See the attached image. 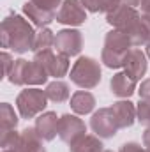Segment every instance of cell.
I'll return each instance as SVG.
<instances>
[{
	"mask_svg": "<svg viewBox=\"0 0 150 152\" xmlns=\"http://www.w3.org/2000/svg\"><path fill=\"white\" fill-rule=\"evenodd\" d=\"M129 37L133 41L134 48L145 46L147 42H150V14H143L141 12V18L138 21L136 28L129 34Z\"/></svg>",
	"mask_w": 150,
	"mask_h": 152,
	"instance_id": "44dd1931",
	"label": "cell"
},
{
	"mask_svg": "<svg viewBox=\"0 0 150 152\" xmlns=\"http://www.w3.org/2000/svg\"><path fill=\"white\" fill-rule=\"evenodd\" d=\"M58 115L55 112H44L39 117H36V131L44 142H51L55 140V136H58Z\"/></svg>",
	"mask_w": 150,
	"mask_h": 152,
	"instance_id": "4fadbf2b",
	"label": "cell"
},
{
	"mask_svg": "<svg viewBox=\"0 0 150 152\" xmlns=\"http://www.w3.org/2000/svg\"><path fill=\"white\" fill-rule=\"evenodd\" d=\"M18 115L20 113L14 112L12 104L2 103V104H0V133L16 129V127H18V122H20V117H18Z\"/></svg>",
	"mask_w": 150,
	"mask_h": 152,
	"instance_id": "7402d4cb",
	"label": "cell"
},
{
	"mask_svg": "<svg viewBox=\"0 0 150 152\" xmlns=\"http://www.w3.org/2000/svg\"><path fill=\"white\" fill-rule=\"evenodd\" d=\"M140 18H141V12L136 7H131V5H125V4L118 5L115 11H111L110 14H106L108 25H111L113 28L122 30L125 34H131L136 28Z\"/></svg>",
	"mask_w": 150,
	"mask_h": 152,
	"instance_id": "5b68a950",
	"label": "cell"
},
{
	"mask_svg": "<svg viewBox=\"0 0 150 152\" xmlns=\"http://www.w3.org/2000/svg\"><path fill=\"white\" fill-rule=\"evenodd\" d=\"M104 48L117 51V53H127L134 46H133V41L129 37V34H125L122 30H117V28H111L104 37Z\"/></svg>",
	"mask_w": 150,
	"mask_h": 152,
	"instance_id": "2e32d148",
	"label": "cell"
},
{
	"mask_svg": "<svg viewBox=\"0 0 150 152\" xmlns=\"http://www.w3.org/2000/svg\"><path fill=\"white\" fill-rule=\"evenodd\" d=\"M111 112L115 115V120L120 129H127L136 122V104L129 99H118L111 106Z\"/></svg>",
	"mask_w": 150,
	"mask_h": 152,
	"instance_id": "7c38bea8",
	"label": "cell"
},
{
	"mask_svg": "<svg viewBox=\"0 0 150 152\" xmlns=\"http://www.w3.org/2000/svg\"><path fill=\"white\" fill-rule=\"evenodd\" d=\"M30 2L39 5V7H42V9H46V11L57 12V9H60V5H62L64 0H30Z\"/></svg>",
	"mask_w": 150,
	"mask_h": 152,
	"instance_id": "f1b7e54d",
	"label": "cell"
},
{
	"mask_svg": "<svg viewBox=\"0 0 150 152\" xmlns=\"http://www.w3.org/2000/svg\"><path fill=\"white\" fill-rule=\"evenodd\" d=\"M104 152H113V151H104Z\"/></svg>",
	"mask_w": 150,
	"mask_h": 152,
	"instance_id": "8d00e7d4",
	"label": "cell"
},
{
	"mask_svg": "<svg viewBox=\"0 0 150 152\" xmlns=\"http://www.w3.org/2000/svg\"><path fill=\"white\" fill-rule=\"evenodd\" d=\"M57 53L67 55V57H78L83 50V34L78 28H62L55 34V46Z\"/></svg>",
	"mask_w": 150,
	"mask_h": 152,
	"instance_id": "8992f818",
	"label": "cell"
},
{
	"mask_svg": "<svg viewBox=\"0 0 150 152\" xmlns=\"http://www.w3.org/2000/svg\"><path fill=\"white\" fill-rule=\"evenodd\" d=\"M44 90H46V96L51 103H66L73 96L69 83L64 81V80H55V81L48 83Z\"/></svg>",
	"mask_w": 150,
	"mask_h": 152,
	"instance_id": "ffe728a7",
	"label": "cell"
},
{
	"mask_svg": "<svg viewBox=\"0 0 150 152\" xmlns=\"http://www.w3.org/2000/svg\"><path fill=\"white\" fill-rule=\"evenodd\" d=\"M149 69V57L141 48H131L124 58V71L134 81H141Z\"/></svg>",
	"mask_w": 150,
	"mask_h": 152,
	"instance_id": "30bf717a",
	"label": "cell"
},
{
	"mask_svg": "<svg viewBox=\"0 0 150 152\" xmlns=\"http://www.w3.org/2000/svg\"><path fill=\"white\" fill-rule=\"evenodd\" d=\"M0 60H2V67H4V76L7 78L9 76V73L12 71V67H14V57L7 51V50H4L2 53H0Z\"/></svg>",
	"mask_w": 150,
	"mask_h": 152,
	"instance_id": "83f0119b",
	"label": "cell"
},
{
	"mask_svg": "<svg viewBox=\"0 0 150 152\" xmlns=\"http://www.w3.org/2000/svg\"><path fill=\"white\" fill-rule=\"evenodd\" d=\"M136 120L141 126L150 127V99H140L136 104Z\"/></svg>",
	"mask_w": 150,
	"mask_h": 152,
	"instance_id": "4316f807",
	"label": "cell"
},
{
	"mask_svg": "<svg viewBox=\"0 0 150 152\" xmlns=\"http://www.w3.org/2000/svg\"><path fill=\"white\" fill-rule=\"evenodd\" d=\"M110 90L120 99H129L138 90V81H134L125 71H118L110 80Z\"/></svg>",
	"mask_w": 150,
	"mask_h": 152,
	"instance_id": "8fae6325",
	"label": "cell"
},
{
	"mask_svg": "<svg viewBox=\"0 0 150 152\" xmlns=\"http://www.w3.org/2000/svg\"><path fill=\"white\" fill-rule=\"evenodd\" d=\"M95 104H97L95 96L92 92H88V90H83V88L81 90H76L74 94L71 96V99H69L71 110L76 115H79V117L92 113L95 110Z\"/></svg>",
	"mask_w": 150,
	"mask_h": 152,
	"instance_id": "9a60e30c",
	"label": "cell"
},
{
	"mask_svg": "<svg viewBox=\"0 0 150 152\" xmlns=\"http://www.w3.org/2000/svg\"><path fill=\"white\" fill-rule=\"evenodd\" d=\"M141 142H143V145H145V149L150 152V127H147L145 131H143V136H141Z\"/></svg>",
	"mask_w": 150,
	"mask_h": 152,
	"instance_id": "d6a6232c",
	"label": "cell"
},
{
	"mask_svg": "<svg viewBox=\"0 0 150 152\" xmlns=\"http://www.w3.org/2000/svg\"><path fill=\"white\" fill-rule=\"evenodd\" d=\"M97 5H99V12L110 14L118 5H122V0H97Z\"/></svg>",
	"mask_w": 150,
	"mask_h": 152,
	"instance_id": "f546056e",
	"label": "cell"
},
{
	"mask_svg": "<svg viewBox=\"0 0 150 152\" xmlns=\"http://www.w3.org/2000/svg\"><path fill=\"white\" fill-rule=\"evenodd\" d=\"M27 66H28V60H25V58H16L14 67H12V71L9 73L7 80H9L12 85H16V87H25V73H27Z\"/></svg>",
	"mask_w": 150,
	"mask_h": 152,
	"instance_id": "cb8c5ba5",
	"label": "cell"
},
{
	"mask_svg": "<svg viewBox=\"0 0 150 152\" xmlns=\"http://www.w3.org/2000/svg\"><path fill=\"white\" fill-rule=\"evenodd\" d=\"M118 152H149V151L145 149V145H141V143H138V142H125V143L120 147Z\"/></svg>",
	"mask_w": 150,
	"mask_h": 152,
	"instance_id": "4dcf8cb0",
	"label": "cell"
},
{
	"mask_svg": "<svg viewBox=\"0 0 150 152\" xmlns=\"http://www.w3.org/2000/svg\"><path fill=\"white\" fill-rule=\"evenodd\" d=\"M20 143H21V133H18L16 129L0 133V147H2V151L16 152L18 147H20Z\"/></svg>",
	"mask_w": 150,
	"mask_h": 152,
	"instance_id": "d4e9b609",
	"label": "cell"
},
{
	"mask_svg": "<svg viewBox=\"0 0 150 152\" xmlns=\"http://www.w3.org/2000/svg\"><path fill=\"white\" fill-rule=\"evenodd\" d=\"M87 133V124L79 115L76 113H64L58 118V138L64 143H73L76 138Z\"/></svg>",
	"mask_w": 150,
	"mask_h": 152,
	"instance_id": "ba28073f",
	"label": "cell"
},
{
	"mask_svg": "<svg viewBox=\"0 0 150 152\" xmlns=\"http://www.w3.org/2000/svg\"><path fill=\"white\" fill-rule=\"evenodd\" d=\"M103 138L97 134H81L73 143H69V152H104Z\"/></svg>",
	"mask_w": 150,
	"mask_h": 152,
	"instance_id": "e0dca14e",
	"label": "cell"
},
{
	"mask_svg": "<svg viewBox=\"0 0 150 152\" xmlns=\"http://www.w3.org/2000/svg\"><path fill=\"white\" fill-rule=\"evenodd\" d=\"M140 9H141L143 14H150V0H143L141 5H140Z\"/></svg>",
	"mask_w": 150,
	"mask_h": 152,
	"instance_id": "836d02e7",
	"label": "cell"
},
{
	"mask_svg": "<svg viewBox=\"0 0 150 152\" xmlns=\"http://www.w3.org/2000/svg\"><path fill=\"white\" fill-rule=\"evenodd\" d=\"M34 58L41 62L48 75L55 80H60L71 71V57L67 55H62V53H55L53 50H44V51H39L34 53Z\"/></svg>",
	"mask_w": 150,
	"mask_h": 152,
	"instance_id": "277c9868",
	"label": "cell"
},
{
	"mask_svg": "<svg viewBox=\"0 0 150 152\" xmlns=\"http://www.w3.org/2000/svg\"><path fill=\"white\" fill-rule=\"evenodd\" d=\"M69 78L71 83H74L76 87L83 90H92L101 83L103 78L101 62L92 57H78V60L69 71Z\"/></svg>",
	"mask_w": 150,
	"mask_h": 152,
	"instance_id": "7a4b0ae2",
	"label": "cell"
},
{
	"mask_svg": "<svg viewBox=\"0 0 150 152\" xmlns=\"http://www.w3.org/2000/svg\"><path fill=\"white\" fill-rule=\"evenodd\" d=\"M145 53H147V57H149V60H150V42L145 44Z\"/></svg>",
	"mask_w": 150,
	"mask_h": 152,
	"instance_id": "d590c367",
	"label": "cell"
},
{
	"mask_svg": "<svg viewBox=\"0 0 150 152\" xmlns=\"http://www.w3.org/2000/svg\"><path fill=\"white\" fill-rule=\"evenodd\" d=\"M42 142L44 140L39 136L36 127H25L21 131V143L16 152H46Z\"/></svg>",
	"mask_w": 150,
	"mask_h": 152,
	"instance_id": "ac0fdd59",
	"label": "cell"
},
{
	"mask_svg": "<svg viewBox=\"0 0 150 152\" xmlns=\"http://www.w3.org/2000/svg\"><path fill=\"white\" fill-rule=\"evenodd\" d=\"M48 78L50 75L41 62H37L36 58L28 60L27 73H25V87H41L48 81Z\"/></svg>",
	"mask_w": 150,
	"mask_h": 152,
	"instance_id": "d6986e66",
	"label": "cell"
},
{
	"mask_svg": "<svg viewBox=\"0 0 150 152\" xmlns=\"http://www.w3.org/2000/svg\"><path fill=\"white\" fill-rule=\"evenodd\" d=\"M48 101L50 99L46 96V90L39 87H27L16 97V110L21 118H36L41 113H44Z\"/></svg>",
	"mask_w": 150,
	"mask_h": 152,
	"instance_id": "3957f363",
	"label": "cell"
},
{
	"mask_svg": "<svg viewBox=\"0 0 150 152\" xmlns=\"http://www.w3.org/2000/svg\"><path fill=\"white\" fill-rule=\"evenodd\" d=\"M36 28L34 25L21 14L11 12L2 20L0 25V42L4 50H11L14 53H27L34 51L36 44Z\"/></svg>",
	"mask_w": 150,
	"mask_h": 152,
	"instance_id": "6da1fadb",
	"label": "cell"
},
{
	"mask_svg": "<svg viewBox=\"0 0 150 152\" xmlns=\"http://www.w3.org/2000/svg\"><path fill=\"white\" fill-rule=\"evenodd\" d=\"M55 46V32L48 27L39 28L37 36H36V44H34V53L44 51V50H53Z\"/></svg>",
	"mask_w": 150,
	"mask_h": 152,
	"instance_id": "603a6c76",
	"label": "cell"
},
{
	"mask_svg": "<svg viewBox=\"0 0 150 152\" xmlns=\"http://www.w3.org/2000/svg\"><path fill=\"white\" fill-rule=\"evenodd\" d=\"M90 129L94 131V134H97L99 138L106 140V138H113L118 133V124L115 120L111 108H99L92 113L90 118Z\"/></svg>",
	"mask_w": 150,
	"mask_h": 152,
	"instance_id": "52a82bcc",
	"label": "cell"
},
{
	"mask_svg": "<svg viewBox=\"0 0 150 152\" xmlns=\"http://www.w3.org/2000/svg\"><path fill=\"white\" fill-rule=\"evenodd\" d=\"M136 92L140 94V99H150V78H145L140 81Z\"/></svg>",
	"mask_w": 150,
	"mask_h": 152,
	"instance_id": "1f68e13d",
	"label": "cell"
},
{
	"mask_svg": "<svg viewBox=\"0 0 150 152\" xmlns=\"http://www.w3.org/2000/svg\"><path fill=\"white\" fill-rule=\"evenodd\" d=\"M23 14L25 18L37 28H44L48 27L51 21L57 20V12H51V11H46L42 7H39L36 4H32L30 0H27L23 4Z\"/></svg>",
	"mask_w": 150,
	"mask_h": 152,
	"instance_id": "5bb4252c",
	"label": "cell"
},
{
	"mask_svg": "<svg viewBox=\"0 0 150 152\" xmlns=\"http://www.w3.org/2000/svg\"><path fill=\"white\" fill-rule=\"evenodd\" d=\"M124 58H125V53H117V51L106 50V48H103V51H101V62L108 69H120V67H124Z\"/></svg>",
	"mask_w": 150,
	"mask_h": 152,
	"instance_id": "484cf974",
	"label": "cell"
},
{
	"mask_svg": "<svg viewBox=\"0 0 150 152\" xmlns=\"http://www.w3.org/2000/svg\"><path fill=\"white\" fill-rule=\"evenodd\" d=\"M141 2H143V0H122V4H125V5H131V7H136V9L141 5Z\"/></svg>",
	"mask_w": 150,
	"mask_h": 152,
	"instance_id": "e575fe53",
	"label": "cell"
},
{
	"mask_svg": "<svg viewBox=\"0 0 150 152\" xmlns=\"http://www.w3.org/2000/svg\"><path fill=\"white\" fill-rule=\"evenodd\" d=\"M57 21L67 27H79L87 21V9L81 0H64L57 11Z\"/></svg>",
	"mask_w": 150,
	"mask_h": 152,
	"instance_id": "9c48e42d",
	"label": "cell"
}]
</instances>
